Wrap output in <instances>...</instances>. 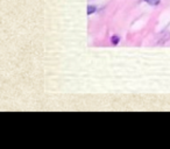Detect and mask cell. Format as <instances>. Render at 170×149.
<instances>
[{
	"instance_id": "cell-2",
	"label": "cell",
	"mask_w": 170,
	"mask_h": 149,
	"mask_svg": "<svg viewBox=\"0 0 170 149\" xmlns=\"http://www.w3.org/2000/svg\"><path fill=\"white\" fill-rule=\"evenodd\" d=\"M147 4L152 5V6H156V5L160 4V0H145Z\"/></svg>"
},
{
	"instance_id": "cell-1",
	"label": "cell",
	"mask_w": 170,
	"mask_h": 149,
	"mask_svg": "<svg viewBox=\"0 0 170 149\" xmlns=\"http://www.w3.org/2000/svg\"><path fill=\"white\" fill-rule=\"evenodd\" d=\"M119 41H120V37L116 36V35L111 37V42H112V44H114V46H116V44L119 43Z\"/></svg>"
},
{
	"instance_id": "cell-3",
	"label": "cell",
	"mask_w": 170,
	"mask_h": 149,
	"mask_svg": "<svg viewBox=\"0 0 170 149\" xmlns=\"http://www.w3.org/2000/svg\"><path fill=\"white\" fill-rule=\"evenodd\" d=\"M95 6H91V5L87 6V14H89V15H91L92 13H95Z\"/></svg>"
}]
</instances>
